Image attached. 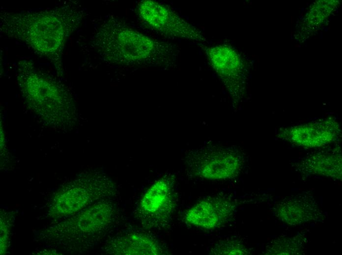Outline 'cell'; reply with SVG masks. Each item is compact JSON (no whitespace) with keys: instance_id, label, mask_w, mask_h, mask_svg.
I'll return each instance as SVG.
<instances>
[{"instance_id":"cell-3","label":"cell","mask_w":342,"mask_h":255,"mask_svg":"<svg viewBox=\"0 0 342 255\" xmlns=\"http://www.w3.org/2000/svg\"><path fill=\"white\" fill-rule=\"evenodd\" d=\"M17 78L25 102L45 125L64 131L72 128L77 112L68 87L28 60L19 62Z\"/></svg>"},{"instance_id":"cell-7","label":"cell","mask_w":342,"mask_h":255,"mask_svg":"<svg viewBox=\"0 0 342 255\" xmlns=\"http://www.w3.org/2000/svg\"><path fill=\"white\" fill-rule=\"evenodd\" d=\"M200 46L207 60L233 99H238L244 89V65L236 51L226 44Z\"/></svg>"},{"instance_id":"cell-1","label":"cell","mask_w":342,"mask_h":255,"mask_svg":"<svg viewBox=\"0 0 342 255\" xmlns=\"http://www.w3.org/2000/svg\"><path fill=\"white\" fill-rule=\"evenodd\" d=\"M84 16L83 9L73 2L44 10L5 12L0 16V29L57 66L61 65L62 51L68 38Z\"/></svg>"},{"instance_id":"cell-6","label":"cell","mask_w":342,"mask_h":255,"mask_svg":"<svg viewBox=\"0 0 342 255\" xmlns=\"http://www.w3.org/2000/svg\"><path fill=\"white\" fill-rule=\"evenodd\" d=\"M138 11L143 21L166 37L199 42L200 44L207 42L201 31L167 5L154 0H144L139 3Z\"/></svg>"},{"instance_id":"cell-4","label":"cell","mask_w":342,"mask_h":255,"mask_svg":"<svg viewBox=\"0 0 342 255\" xmlns=\"http://www.w3.org/2000/svg\"><path fill=\"white\" fill-rule=\"evenodd\" d=\"M185 164L194 177L226 180L240 174L244 157L236 147L206 145L189 151L185 156Z\"/></svg>"},{"instance_id":"cell-13","label":"cell","mask_w":342,"mask_h":255,"mask_svg":"<svg viewBox=\"0 0 342 255\" xmlns=\"http://www.w3.org/2000/svg\"><path fill=\"white\" fill-rule=\"evenodd\" d=\"M305 172L337 178L342 177V157L336 150L322 152L308 156L303 162Z\"/></svg>"},{"instance_id":"cell-10","label":"cell","mask_w":342,"mask_h":255,"mask_svg":"<svg viewBox=\"0 0 342 255\" xmlns=\"http://www.w3.org/2000/svg\"><path fill=\"white\" fill-rule=\"evenodd\" d=\"M274 212L282 221L294 226L323 217L314 198L306 193L283 199L275 205Z\"/></svg>"},{"instance_id":"cell-14","label":"cell","mask_w":342,"mask_h":255,"mask_svg":"<svg viewBox=\"0 0 342 255\" xmlns=\"http://www.w3.org/2000/svg\"><path fill=\"white\" fill-rule=\"evenodd\" d=\"M304 239L302 236L279 237L268 246V255H296L300 253Z\"/></svg>"},{"instance_id":"cell-8","label":"cell","mask_w":342,"mask_h":255,"mask_svg":"<svg viewBox=\"0 0 342 255\" xmlns=\"http://www.w3.org/2000/svg\"><path fill=\"white\" fill-rule=\"evenodd\" d=\"M236 204L231 199L222 196L204 199L190 208L184 219L196 227L212 229L228 223L236 210Z\"/></svg>"},{"instance_id":"cell-15","label":"cell","mask_w":342,"mask_h":255,"mask_svg":"<svg viewBox=\"0 0 342 255\" xmlns=\"http://www.w3.org/2000/svg\"><path fill=\"white\" fill-rule=\"evenodd\" d=\"M247 248L237 240H223L217 243L211 249L209 255H248Z\"/></svg>"},{"instance_id":"cell-9","label":"cell","mask_w":342,"mask_h":255,"mask_svg":"<svg viewBox=\"0 0 342 255\" xmlns=\"http://www.w3.org/2000/svg\"><path fill=\"white\" fill-rule=\"evenodd\" d=\"M334 120H319L281 130L278 136L297 145L307 148L319 147L332 143L340 133Z\"/></svg>"},{"instance_id":"cell-11","label":"cell","mask_w":342,"mask_h":255,"mask_svg":"<svg viewBox=\"0 0 342 255\" xmlns=\"http://www.w3.org/2000/svg\"><path fill=\"white\" fill-rule=\"evenodd\" d=\"M110 246V253L118 255H159L165 252L155 237L143 232L120 235L111 242Z\"/></svg>"},{"instance_id":"cell-5","label":"cell","mask_w":342,"mask_h":255,"mask_svg":"<svg viewBox=\"0 0 342 255\" xmlns=\"http://www.w3.org/2000/svg\"><path fill=\"white\" fill-rule=\"evenodd\" d=\"M176 199L174 177L166 175L155 181L142 196L136 210L137 218L145 228L163 227L171 221Z\"/></svg>"},{"instance_id":"cell-12","label":"cell","mask_w":342,"mask_h":255,"mask_svg":"<svg viewBox=\"0 0 342 255\" xmlns=\"http://www.w3.org/2000/svg\"><path fill=\"white\" fill-rule=\"evenodd\" d=\"M115 207L109 203H100L84 211L78 217V227L85 233L97 232L109 226L116 218Z\"/></svg>"},{"instance_id":"cell-2","label":"cell","mask_w":342,"mask_h":255,"mask_svg":"<svg viewBox=\"0 0 342 255\" xmlns=\"http://www.w3.org/2000/svg\"><path fill=\"white\" fill-rule=\"evenodd\" d=\"M92 45L105 60L128 66L170 68L180 53L176 45L149 37L114 17L98 27Z\"/></svg>"}]
</instances>
